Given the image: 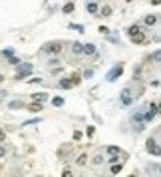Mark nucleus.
Here are the masks:
<instances>
[{"label":"nucleus","mask_w":161,"mask_h":177,"mask_svg":"<svg viewBox=\"0 0 161 177\" xmlns=\"http://www.w3.org/2000/svg\"><path fill=\"white\" fill-rule=\"evenodd\" d=\"M70 80H72V84H74V86H78V84H80V76H78V74H72V78H70Z\"/></svg>","instance_id":"obj_27"},{"label":"nucleus","mask_w":161,"mask_h":177,"mask_svg":"<svg viewBox=\"0 0 161 177\" xmlns=\"http://www.w3.org/2000/svg\"><path fill=\"white\" fill-rule=\"evenodd\" d=\"M74 8H76V6H74V2H68V4H64V14H70V12H74Z\"/></svg>","instance_id":"obj_16"},{"label":"nucleus","mask_w":161,"mask_h":177,"mask_svg":"<svg viewBox=\"0 0 161 177\" xmlns=\"http://www.w3.org/2000/svg\"><path fill=\"white\" fill-rule=\"evenodd\" d=\"M157 110H159V114H161V104H159V108H157Z\"/></svg>","instance_id":"obj_41"},{"label":"nucleus","mask_w":161,"mask_h":177,"mask_svg":"<svg viewBox=\"0 0 161 177\" xmlns=\"http://www.w3.org/2000/svg\"><path fill=\"white\" fill-rule=\"evenodd\" d=\"M105 151H107V155H110V157H117V155H120V147H117V145H110Z\"/></svg>","instance_id":"obj_10"},{"label":"nucleus","mask_w":161,"mask_h":177,"mask_svg":"<svg viewBox=\"0 0 161 177\" xmlns=\"http://www.w3.org/2000/svg\"><path fill=\"white\" fill-rule=\"evenodd\" d=\"M100 32H101V34H110V30H107L105 26H100Z\"/></svg>","instance_id":"obj_36"},{"label":"nucleus","mask_w":161,"mask_h":177,"mask_svg":"<svg viewBox=\"0 0 161 177\" xmlns=\"http://www.w3.org/2000/svg\"><path fill=\"white\" fill-rule=\"evenodd\" d=\"M4 155H6V149H4V147H0V157H4Z\"/></svg>","instance_id":"obj_38"},{"label":"nucleus","mask_w":161,"mask_h":177,"mask_svg":"<svg viewBox=\"0 0 161 177\" xmlns=\"http://www.w3.org/2000/svg\"><path fill=\"white\" fill-rule=\"evenodd\" d=\"M60 72H62L60 66H58V68H52V74H54V76H56V74H60Z\"/></svg>","instance_id":"obj_35"},{"label":"nucleus","mask_w":161,"mask_h":177,"mask_svg":"<svg viewBox=\"0 0 161 177\" xmlns=\"http://www.w3.org/2000/svg\"><path fill=\"white\" fill-rule=\"evenodd\" d=\"M42 108H44V106H42V104H36V101H32V104L28 106L30 111H42Z\"/></svg>","instance_id":"obj_15"},{"label":"nucleus","mask_w":161,"mask_h":177,"mask_svg":"<svg viewBox=\"0 0 161 177\" xmlns=\"http://www.w3.org/2000/svg\"><path fill=\"white\" fill-rule=\"evenodd\" d=\"M62 177H72V171H70V169H64V173H62Z\"/></svg>","instance_id":"obj_34"},{"label":"nucleus","mask_w":161,"mask_h":177,"mask_svg":"<svg viewBox=\"0 0 161 177\" xmlns=\"http://www.w3.org/2000/svg\"><path fill=\"white\" fill-rule=\"evenodd\" d=\"M4 96H6V92H0V101L4 100Z\"/></svg>","instance_id":"obj_39"},{"label":"nucleus","mask_w":161,"mask_h":177,"mask_svg":"<svg viewBox=\"0 0 161 177\" xmlns=\"http://www.w3.org/2000/svg\"><path fill=\"white\" fill-rule=\"evenodd\" d=\"M74 139H76V141H78V139H82V131H74Z\"/></svg>","instance_id":"obj_33"},{"label":"nucleus","mask_w":161,"mask_h":177,"mask_svg":"<svg viewBox=\"0 0 161 177\" xmlns=\"http://www.w3.org/2000/svg\"><path fill=\"white\" fill-rule=\"evenodd\" d=\"M92 76H94V70H85V72H84V78H85V80L92 78Z\"/></svg>","instance_id":"obj_29"},{"label":"nucleus","mask_w":161,"mask_h":177,"mask_svg":"<svg viewBox=\"0 0 161 177\" xmlns=\"http://www.w3.org/2000/svg\"><path fill=\"white\" fill-rule=\"evenodd\" d=\"M8 62H10V64H14V66H20V60H18V58H16V56L8 58Z\"/></svg>","instance_id":"obj_28"},{"label":"nucleus","mask_w":161,"mask_h":177,"mask_svg":"<svg viewBox=\"0 0 161 177\" xmlns=\"http://www.w3.org/2000/svg\"><path fill=\"white\" fill-rule=\"evenodd\" d=\"M20 108H24V101H20V100L8 101V110H20Z\"/></svg>","instance_id":"obj_8"},{"label":"nucleus","mask_w":161,"mask_h":177,"mask_svg":"<svg viewBox=\"0 0 161 177\" xmlns=\"http://www.w3.org/2000/svg\"><path fill=\"white\" fill-rule=\"evenodd\" d=\"M157 169H159V173H161V165H159V167H157Z\"/></svg>","instance_id":"obj_43"},{"label":"nucleus","mask_w":161,"mask_h":177,"mask_svg":"<svg viewBox=\"0 0 161 177\" xmlns=\"http://www.w3.org/2000/svg\"><path fill=\"white\" fill-rule=\"evenodd\" d=\"M2 139H4V133H2V131H0V141H2Z\"/></svg>","instance_id":"obj_40"},{"label":"nucleus","mask_w":161,"mask_h":177,"mask_svg":"<svg viewBox=\"0 0 161 177\" xmlns=\"http://www.w3.org/2000/svg\"><path fill=\"white\" fill-rule=\"evenodd\" d=\"M48 64H50V66L54 68V66H56V64H60V62H58V58H52V60H50V62H48ZM56 68H58V66H56Z\"/></svg>","instance_id":"obj_31"},{"label":"nucleus","mask_w":161,"mask_h":177,"mask_svg":"<svg viewBox=\"0 0 161 177\" xmlns=\"http://www.w3.org/2000/svg\"><path fill=\"white\" fill-rule=\"evenodd\" d=\"M72 80H70V78H62L60 80V82H58V88H60V90H72Z\"/></svg>","instance_id":"obj_7"},{"label":"nucleus","mask_w":161,"mask_h":177,"mask_svg":"<svg viewBox=\"0 0 161 177\" xmlns=\"http://www.w3.org/2000/svg\"><path fill=\"white\" fill-rule=\"evenodd\" d=\"M2 56H6V58H12V56H14V50H12V48H8V50H4V52H2Z\"/></svg>","instance_id":"obj_26"},{"label":"nucleus","mask_w":161,"mask_h":177,"mask_svg":"<svg viewBox=\"0 0 161 177\" xmlns=\"http://www.w3.org/2000/svg\"><path fill=\"white\" fill-rule=\"evenodd\" d=\"M32 70H34L32 64H20L18 66V74H16V80H24L28 74H32Z\"/></svg>","instance_id":"obj_4"},{"label":"nucleus","mask_w":161,"mask_h":177,"mask_svg":"<svg viewBox=\"0 0 161 177\" xmlns=\"http://www.w3.org/2000/svg\"><path fill=\"white\" fill-rule=\"evenodd\" d=\"M84 54L85 56H94L95 54V46L94 44H84Z\"/></svg>","instance_id":"obj_11"},{"label":"nucleus","mask_w":161,"mask_h":177,"mask_svg":"<svg viewBox=\"0 0 161 177\" xmlns=\"http://www.w3.org/2000/svg\"><path fill=\"white\" fill-rule=\"evenodd\" d=\"M85 10H88L90 14H95L100 10V6H98V2H88V4H85Z\"/></svg>","instance_id":"obj_9"},{"label":"nucleus","mask_w":161,"mask_h":177,"mask_svg":"<svg viewBox=\"0 0 161 177\" xmlns=\"http://www.w3.org/2000/svg\"><path fill=\"white\" fill-rule=\"evenodd\" d=\"M131 42H133V44H143V42H145V34L139 32L137 36H131Z\"/></svg>","instance_id":"obj_12"},{"label":"nucleus","mask_w":161,"mask_h":177,"mask_svg":"<svg viewBox=\"0 0 161 177\" xmlns=\"http://www.w3.org/2000/svg\"><path fill=\"white\" fill-rule=\"evenodd\" d=\"M76 163H78V165H85V163H88V155L82 153V155L78 157V161H76Z\"/></svg>","instance_id":"obj_20"},{"label":"nucleus","mask_w":161,"mask_h":177,"mask_svg":"<svg viewBox=\"0 0 161 177\" xmlns=\"http://www.w3.org/2000/svg\"><path fill=\"white\" fill-rule=\"evenodd\" d=\"M28 82H30V84H40L42 78H32V80H28Z\"/></svg>","instance_id":"obj_32"},{"label":"nucleus","mask_w":161,"mask_h":177,"mask_svg":"<svg viewBox=\"0 0 161 177\" xmlns=\"http://www.w3.org/2000/svg\"><path fill=\"white\" fill-rule=\"evenodd\" d=\"M0 82H4V78H2V76H0Z\"/></svg>","instance_id":"obj_42"},{"label":"nucleus","mask_w":161,"mask_h":177,"mask_svg":"<svg viewBox=\"0 0 161 177\" xmlns=\"http://www.w3.org/2000/svg\"><path fill=\"white\" fill-rule=\"evenodd\" d=\"M60 50H62V42H48L42 46L44 54H60Z\"/></svg>","instance_id":"obj_2"},{"label":"nucleus","mask_w":161,"mask_h":177,"mask_svg":"<svg viewBox=\"0 0 161 177\" xmlns=\"http://www.w3.org/2000/svg\"><path fill=\"white\" fill-rule=\"evenodd\" d=\"M94 131H95L94 127H88V137H92V135H94Z\"/></svg>","instance_id":"obj_37"},{"label":"nucleus","mask_w":161,"mask_h":177,"mask_svg":"<svg viewBox=\"0 0 161 177\" xmlns=\"http://www.w3.org/2000/svg\"><path fill=\"white\" fill-rule=\"evenodd\" d=\"M147 26H153L155 22H157V16H145V20H143Z\"/></svg>","instance_id":"obj_17"},{"label":"nucleus","mask_w":161,"mask_h":177,"mask_svg":"<svg viewBox=\"0 0 161 177\" xmlns=\"http://www.w3.org/2000/svg\"><path fill=\"white\" fill-rule=\"evenodd\" d=\"M129 177H137V175H129Z\"/></svg>","instance_id":"obj_44"},{"label":"nucleus","mask_w":161,"mask_h":177,"mask_svg":"<svg viewBox=\"0 0 161 177\" xmlns=\"http://www.w3.org/2000/svg\"><path fill=\"white\" fill-rule=\"evenodd\" d=\"M107 161H110L111 165H117V161H120V157H110V159H107Z\"/></svg>","instance_id":"obj_30"},{"label":"nucleus","mask_w":161,"mask_h":177,"mask_svg":"<svg viewBox=\"0 0 161 177\" xmlns=\"http://www.w3.org/2000/svg\"><path fill=\"white\" fill-rule=\"evenodd\" d=\"M32 123H40V117H34V120H26L22 125H32Z\"/></svg>","instance_id":"obj_25"},{"label":"nucleus","mask_w":161,"mask_h":177,"mask_svg":"<svg viewBox=\"0 0 161 177\" xmlns=\"http://www.w3.org/2000/svg\"><path fill=\"white\" fill-rule=\"evenodd\" d=\"M121 74H123V66H121V64H115V66L105 74V80H107V82H115V80L120 78Z\"/></svg>","instance_id":"obj_1"},{"label":"nucleus","mask_w":161,"mask_h":177,"mask_svg":"<svg viewBox=\"0 0 161 177\" xmlns=\"http://www.w3.org/2000/svg\"><path fill=\"white\" fill-rule=\"evenodd\" d=\"M46 100H48V94H46V92H36V94H32V101H36V104H44Z\"/></svg>","instance_id":"obj_6"},{"label":"nucleus","mask_w":161,"mask_h":177,"mask_svg":"<svg viewBox=\"0 0 161 177\" xmlns=\"http://www.w3.org/2000/svg\"><path fill=\"white\" fill-rule=\"evenodd\" d=\"M139 32H141V30H139V26H137V24H135V26H129V28H127V34H129V38H131V36H137Z\"/></svg>","instance_id":"obj_14"},{"label":"nucleus","mask_w":161,"mask_h":177,"mask_svg":"<svg viewBox=\"0 0 161 177\" xmlns=\"http://www.w3.org/2000/svg\"><path fill=\"white\" fill-rule=\"evenodd\" d=\"M145 149H147V153H151V155H161V145L155 141V139H151V137L147 139Z\"/></svg>","instance_id":"obj_3"},{"label":"nucleus","mask_w":161,"mask_h":177,"mask_svg":"<svg viewBox=\"0 0 161 177\" xmlns=\"http://www.w3.org/2000/svg\"><path fill=\"white\" fill-rule=\"evenodd\" d=\"M70 28L76 30V32H84V26L82 24H70Z\"/></svg>","instance_id":"obj_24"},{"label":"nucleus","mask_w":161,"mask_h":177,"mask_svg":"<svg viewBox=\"0 0 161 177\" xmlns=\"http://www.w3.org/2000/svg\"><path fill=\"white\" fill-rule=\"evenodd\" d=\"M72 52H74V54H84V44L74 42V44H72Z\"/></svg>","instance_id":"obj_13"},{"label":"nucleus","mask_w":161,"mask_h":177,"mask_svg":"<svg viewBox=\"0 0 161 177\" xmlns=\"http://www.w3.org/2000/svg\"><path fill=\"white\" fill-rule=\"evenodd\" d=\"M151 62H159L161 64V50H157V52L151 54Z\"/></svg>","instance_id":"obj_19"},{"label":"nucleus","mask_w":161,"mask_h":177,"mask_svg":"<svg viewBox=\"0 0 161 177\" xmlns=\"http://www.w3.org/2000/svg\"><path fill=\"white\" fill-rule=\"evenodd\" d=\"M131 101H133V98H131V92H129V88L121 90V104H123V106H131Z\"/></svg>","instance_id":"obj_5"},{"label":"nucleus","mask_w":161,"mask_h":177,"mask_svg":"<svg viewBox=\"0 0 161 177\" xmlns=\"http://www.w3.org/2000/svg\"><path fill=\"white\" fill-rule=\"evenodd\" d=\"M92 163H94V165H100V163H104V155H100V153H98V155H95V157L92 159Z\"/></svg>","instance_id":"obj_21"},{"label":"nucleus","mask_w":161,"mask_h":177,"mask_svg":"<svg viewBox=\"0 0 161 177\" xmlns=\"http://www.w3.org/2000/svg\"><path fill=\"white\" fill-rule=\"evenodd\" d=\"M100 12H101V16H110V14H111V8H110V6H101Z\"/></svg>","instance_id":"obj_22"},{"label":"nucleus","mask_w":161,"mask_h":177,"mask_svg":"<svg viewBox=\"0 0 161 177\" xmlns=\"http://www.w3.org/2000/svg\"><path fill=\"white\" fill-rule=\"evenodd\" d=\"M52 106H54V108H62V106H64V98H54L52 100Z\"/></svg>","instance_id":"obj_18"},{"label":"nucleus","mask_w":161,"mask_h":177,"mask_svg":"<svg viewBox=\"0 0 161 177\" xmlns=\"http://www.w3.org/2000/svg\"><path fill=\"white\" fill-rule=\"evenodd\" d=\"M121 167H123L121 163H117V165H111V173H114V175H115V173H120V171H121Z\"/></svg>","instance_id":"obj_23"}]
</instances>
